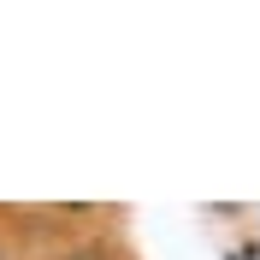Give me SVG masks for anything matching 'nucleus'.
Here are the masks:
<instances>
[{
	"instance_id": "1",
	"label": "nucleus",
	"mask_w": 260,
	"mask_h": 260,
	"mask_svg": "<svg viewBox=\"0 0 260 260\" xmlns=\"http://www.w3.org/2000/svg\"><path fill=\"white\" fill-rule=\"evenodd\" d=\"M65 260H113V254H107V248H101V243H83V248H71V254H65Z\"/></svg>"
}]
</instances>
